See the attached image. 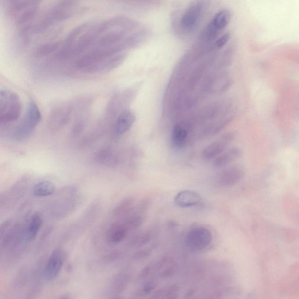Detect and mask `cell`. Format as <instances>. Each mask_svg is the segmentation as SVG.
<instances>
[{"label":"cell","mask_w":299,"mask_h":299,"mask_svg":"<svg viewBox=\"0 0 299 299\" xmlns=\"http://www.w3.org/2000/svg\"><path fill=\"white\" fill-rule=\"evenodd\" d=\"M208 7V0H195L191 3L180 18V28L186 33L193 32L199 26Z\"/></svg>","instance_id":"6da1fadb"},{"label":"cell","mask_w":299,"mask_h":299,"mask_svg":"<svg viewBox=\"0 0 299 299\" xmlns=\"http://www.w3.org/2000/svg\"><path fill=\"white\" fill-rule=\"evenodd\" d=\"M42 120V114L39 107L34 102L29 104L26 116L23 121L15 129L14 139L23 141L29 138L35 131Z\"/></svg>","instance_id":"7a4b0ae2"},{"label":"cell","mask_w":299,"mask_h":299,"mask_svg":"<svg viewBox=\"0 0 299 299\" xmlns=\"http://www.w3.org/2000/svg\"><path fill=\"white\" fill-rule=\"evenodd\" d=\"M0 99V123L7 124L16 121L22 112V106L17 94L2 91Z\"/></svg>","instance_id":"3957f363"},{"label":"cell","mask_w":299,"mask_h":299,"mask_svg":"<svg viewBox=\"0 0 299 299\" xmlns=\"http://www.w3.org/2000/svg\"><path fill=\"white\" fill-rule=\"evenodd\" d=\"M74 2L67 1L55 6L48 12L36 28L37 32H42L55 23L69 19L75 10Z\"/></svg>","instance_id":"277c9868"},{"label":"cell","mask_w":299,"mask_h":299,"mask_svg":"<svg viewBox=\"0 0 299 299\" xmlns=\"http://www.w3.org/2000/svg\"><path fill=\"white\" fill-rule=\"evenodd\" d=\"M230 20L229 11L223 10L218 12L200 34V42L207 45L214 42L218 34L228 26Z\"/></svg>","instance_id":"5b68a950"},{"label":"cell","mask_w":299,"mask_h":299,"mask_svg":"<svg viewBox=\"0 0 299 299\" xmlns=\"http://www.w3.org/2000/svg\"><path fill=\"white\" fill-rule=\"evenodd\" d=\"M213 241L212 234L205 227H195L187 232L186 244L190 251L200 252L205 250Z\"/></svg>","instance_id":"8992f818"},{"label":"cell","mask_w":299,"mask_h":299,"mask_svg":"<svg viewBox=\"0 0 299 299\" xmlns=\"http://www.w3.org/2000/svg\"><path fill=\"white\" fill-rule=\"evenodd\" d=\"M233 79L225 72H217L208 77L202 87L209 94H220L227 90L233 84Z\"/></svg>","instance_id":"52a82bcc"},{"label":"cell","mask_w":299,"mask_h":299,"mask_svg":"<svg viewBox=\"0 0 299 299\" xmlns=\"http://www.w3.org/2000/svg\"><path fill=\"white\" fill-rule=\"evenodd\" d=\"M244 174L241 166H231L218 172L215 177V182L221 187H232L242 180Z\"/></svg>","instance_id":"ba28073f"},{"label":"cell","mask_w":299,"mask_h":299,"mask_svg":"<svg viewBox=\"0 0 299 299\" xmlns=\"http://www.w3.org/2000/svg\"><path fill=\"white\" fill-rule=\"evenodd\" d=\"M233 137L232 133H227L224 135L220 139L209 144L203 151L202 158L206 161L214 160L226 150L228 145L233 140Z\"/></svg>","instance_id":"9c48e42d"},{"label":"cell","mask_w":299,"mask_h":299,"mask_svg":"<svg viewBox=\"0 0 299 299\" xmlns=\"http://www.w3.org/2000/svg\"><path fill=\"white\" fill-rule=\"evenodd\" d=\"M65 252L61 249H57L51 255L45 269V276L48 280L56 279L65 260Z\"/></svg>","instance_id":"30bf717a"},{"label":"cell","mask_w":299,"mask_h":299,"mask_svg":"<svg viewBox=\"0 0 299 299\" xmlns=\"http://www.w3.org/2000/svg\"><path fill=\"white\" fill-rule=\"evenodd\" d=\"M175 205L178 207L186 208L200 204L202 197L195 191L185 190L177 193L174 198Z\"/></svg>","instance_id":"8fae6325"},{"label":"cell","mask_w":299,"mask_h":299,"mask_svg":"<svg viewBox=\"0 0 299 299\" xmlns=\"http://www.w3.org/2000/svg\"><path fill=\"white\" fill-rule=\"evenodd\" d=\"M190 124L183 122L175 125L171 135L172 144L175 148L181 149L186 146L189 139Z\"/></svg>","instance_id":"7c38bea8"},{"label":"cell","mask_w":299,"mask_h":299,"mask_svg":"<svg viewBox=\"0 0 299 299\" xmlns=\"http://www.w3.org/2000/svg\"><path fill=\"white\" fill-rule=\"evenodd\" d=\"M107 30L98 39L97 44L102 48L111 47L121 42L127 35L128 32L118 28Z\"/></svg>","instance_id":"4fadbf2b"},{"label":"cell","mask_w":299,"mask_h":299,"mask_svg":"<svg viewBox=\"0 0 299 299\" xmlns=\"http://www.w3.org/2000/svg\"><path fill=\"white\" fill-rule=\"evenodd\" d=\"M135 122V116L131 111H123L117 119L114 128V134L116 136H121L132 127Z\"/></svg>","instance_id":"5bb4252c"},{"label":"cell","mask_w":299,"mask_h":299,"mask_svg":"<svg viewBox=\"0 0 299 299\" xmlns=\"http://www.w3.org/2000/svg\"><path fill=\"white\" fill-rule=\"evenodd\" d=\"M242 156V151L239 148L234 147L224 151L221 155L214 160L213 166L215 168H222L235 162Z\"/></svg>","instance_id":"9a60e30c"},{"label":"cell","mask_w":299,"mask_h":299,"mask_svg":"<svg viewBox=\"0 0 299 299\" xmlns=\"http://www.w3.org/2000/svg\"><path fill=\"white\" fill-rule=\"evenodd\" d=\"M149 31L146 29H141L131 34L130 35L126 36L120 43L122 48H132L137 46L146 41L149 36Z\"/></svg>","instance_id":"2e32d148"},{"label":"cell","mask_w":299,"mask_h":299,"mask_svg":"<svg viewBox=\"0 0 299 299\" xmlns=\"http://www.w3.org/2000/svg\"><path fill=\"white\" fill-rule=\"evenodd\" d=\"M128 231L124 224H113L108 230L107 239L112 244H118L125 239Z\"/></svg>","instance_id":"e0dca14e"},{"label":"cell","mask_w":299,"mask_h":299,"mask_svg":"<svg viewBox=\"0 0 299 299\" xmlns=\"http://www.w3.org/2000/svg\"><path fill=\"white\" fill-rule=\"evenodd\" d=\"M43 219L39 212H36L30 217L26 230V237L28 241H32L35 239L42 226Z\"/></svg>","instance_id":"ac0fdd59"},{"label":"cell","mask_w":299,"mask_h":299,"mask_svg":"<svg viewBox=\"0 0 299 299\" xmlns=\"http://www.w3.org/2000/svg\"><path fill=\"white\" fill-rule=\"evenodd\" d=\"M55 190L54 185L52 182L44 181L33 186L32 193L36 196L46 197L53 195Z\"/></svg>","instance_id":"d6986e66"},{"label":"cell","mask_w":299,"mask_h":299,"mask_svg":"<svg viewBox=\"0 0 299 299\" xmlns=\"http://www.w3.org/2000/svg\"><path fill=\"white\" fill-rule=\"evenodd\" d=\"M232 118L233 117L229 116L210 123L204 129L203 135L206 137H209L217 134L229 124Z\"/></svg>","instance_id":"ffe728a7"},{"label":"cell","mask_w":299,"mask_h":299,"mask_svg":"<svg viewBox=\"0 0 299 299\" xmlns=\"http://www.w3.org/2000/svg\"><path fill=\"white\" fill-rule=\"evenodd\" d=\"M126 55L125 54H115V55L106 58V60L103 61L98 66V69L103 71H109L115 69L125 60Z\"/></svg>","instance_id":"44dd1931"},{"label":"cell","mask_w":299,"mask_h":299,"mask_svg":"<svg viewBox=\"0 0 299 299\" xmlns=\"http://www.w3.org/2000/svg\"><path fill=\"white\" fill-rule=\"evenodd\" d=\"M134 205V199L126 198L122 200L113 209V215L115 217H121V216L127 214L133 209Z\"/></svg>","instance_id":"7402d4cb"},{"label":"cell","mask_w":299,"mask_h":299,"mask_svg":"<svg viewBox=\"0 0 299 299\" xmlns=\"http://www.w3.org/2000/svg\"><path fill=\"white\" fill-rule=\"evenodd\" d=\"M60 44V42H57L42 45L38 48H37L35 52H34V56L40 58L45 57L46 55L53 54L54 52L56 51L59 48Z\"/></svg>","instance_id":"603a6c76"},{"label":"cell","mask_w":299,"mask_h":299,"mask_svg":"<svg viewBox=\"0 0 299 299\" xmlns=\"http://www.w3.org/2000/svg\"><path fill=\"white\" fill-rule=\"evenodd\" d=\"M88 24H85L81 25L76 28L72 30V32H70L69 35L67 36L66 39L65 46H71L75 42L77 39H78L82 34L85 32V30L88 28Z\"/></svg>","instance_id":"cb8c5ba5"},{"label":"cell","mask_w":299,"mask_h":299,"mask_svg":"<svg viewBox=\"0 0 299 299\" xmlns=\"http://www.w3.org/2000/svg\"><path fill=\"white\" fill-rule=\"evenodd\" d=\"M38 8L33 6L23 12L17 21L18 26H23L24 25L29 24L36 17Z\"/></svg>","instance_id":"d4e9b609"},{"label":"cell","mask_w":299,"mask_h":299,"mask_svg":"<svg viewBox=\"0 0 299 299\" xmlns=\"http://www.w3.org/2000/svg\"><path fill=\"white\" fill-rule=\"evenodd\" d=\"M12 227V221L11 220H6L0 224V244L5 243V240L7 239Z\"/></svg>","instance_id":"484cf974"},{"label":"cell","mask_w":299,"mask_h":299,"mask_svg":"<svg viewBox=\"0 0 299 299\" xmlns=\"http://www.w3.org/2000/svg\"><path fill=\"white\" fill-rule=\"evenodd\" d=\"M143 223V219L138 216H134L129 217L126 220L124 224L127 229L129 230H136Z\"/></svg>","instance_id":"4316f807"},{"label":"cell","mask_w":299,"mask_h":299,"mask_svg":"<svg viewBox=\"0 0 299 299\" xmlns=\"http://www.w3.org/2000/svg\"><path fill=\"white\" fill-rule=\"evenodd\" d=\"M151 238H152V236H151L150 234L146 233L143 234V235L138 236L136 238L132 240L130 244L132 246L143 245L150 242Z\"/></svg>","instance_id":"83f0119b"},{"label":"cell","mask_w":299,"mask_h":299,"mask_svg":"<svg viewBox=\"0 0 299 299\" xmlns=\"http://www.w3.org/2000/svg\"><path fill=\"white\" fill-rule=\"evenodd\" d=\"M98 158L105 164H111L113 162V156L109 151H104L98 156Z\"/></svg>","instance_id":"f1b7e54d"},{"label":"cell","mask_w":299,"mask_h":299,"mask_svg":"<svg viewBox=\"0 0 299 299\" xmlns=\"http://www.w3.org/2000/svg\"><path fill=\"white\" fill-rule=\"evenodd\" d=\"M230 38V35L229 33L224 34L223 36H221L220 38H218L217 41L215 42L214 47L216 49H220L224 47L225 45L227 44L228 41H229Z\"/></svg>","instance_id":"f546056e"},{"label":"cell","mask_w":299,"mask_h":299,"mask_svg":"<svg viewBox=\"0 0 299 299\" xmlns=\"http://www.w3.org/2000/svg\"><path fill=\"white\" fill-rule=\"evenodd\" d=\"M155 283L152 282H148L143 288V293L144 295L150 294L155 289Z\"/></svg>","instance_id":"4dcf8cb0"},{"label":"cell","mask_w":299,"mask_h":299,"mask_svg":"<svg viewBox=\"0 0 299 299\" xmlns=\"http://www.w3.org/2000/svg\"><path fill=\"white\" fill-rule=\"evenodd\" d=\"M150 254V252L147 250H141L137 252L134 255V258L136 259H141L146 258Z\"/></svg>","instance_id":"1f68e13d"}]
</instances>
